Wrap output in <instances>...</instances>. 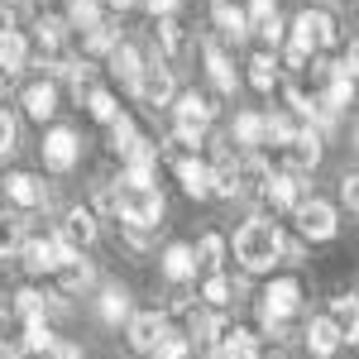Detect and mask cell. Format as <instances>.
Wrapping results in <instances>:
<instances>
[{
  "instance_id": "obj_12",
  "label": "cell",
  "mask_w": 359,
  "mask_h": 359,
  "mask_svg": "<svg viewBox=\"0 0 359 359\" xmlns=\"http://www.w3.org/2000/svg\"><path fill=\"white\" fill-rule=\"evenodd\" d=\"M302 335H306V350H311L316 359H331L335 350L345 345V335H340V326H335L331 316H311V321L302 326Z\"/></svg>"
},
{
  "instance_id": "obj_7",
  "label": "cell",
  "mask_w": 359,
  "mask_h": 359,
  "mask_svg": "<svg viewBox=\"0 0 359 359\" xmlns=\"http://www.w3.org/2000/svg\"><path fill=\"white\" fill-rule=\"evenodd\" d=\"M269 182H273V168L264 163V158H240V168H235V201L269 196Z\"/></svg>"
},
{
  "instance_id": "obj_10",
  "label": "cell",
  "mask_w": 359,
  "mask_h": 359,
  "mask_svg": "<svg viewBox=\"0 0 359 359\" xmlns=\"http://www.w3.org/2000/svg\"><path fill=\"white\" fill-rule=\"evenodd\" d=\"M57 235H62V245L72 249V254H82V249L96 245V216H91L86 206H72V211L62 216V230H57Z\"/></svg>"
},
{
  "instance_id": "obj_24",
  "label": "cell",
  "mask_w": 359,
  "mask_h": 359,
  "mask_svg": "<svg viewBox=\"0 0 359 359\" xmlns=\"http://www.w3.org/2000/svg\"><path fill=\"white\" fill-rule=\"evenodd\" d=\"M96 311H101V321H125L130 316V292L120 287V283H111V287H101V302H96Z\"/></svg>"
},
{
  "instance_id": "obj_42",
  "label": "cell",
  "mask_w": 359,
  "mask_h": 359,
  "mask_svg": "<svg viewBox=\"0 0 359 359\" xmlns=\"http://www.w3.org/2000/svg\"><path fill=\"white\" fill-rule=\"evenodd\" d=\"M259 34H264V39H269V43H283V39H287V25H283V20H278V15H269V20H259Z\"/></svg>"
},
{
  "instance_id": "obj_41",
  "label": "cell",
  "mask_w": 359,
  "mask_h": 359,
  "mask_svg": "<svg viewBox=\"0 0 359 359\" xmlns=\"http://www.w3.org/2000/svg\"><path fill=\"white\" fill-rule=\"evenodd\" d=\"M269 139H273L278 149H287V144L297 139V130H292V120H287V115H269Z\"/></svg>"
},
{
  "instance_id": "obj_21",
  "label": "cell",
  "mask_w": 359,
  "mask_h": 359,
  "mask_svg": "<svg viewBox=\"0 0 359 359\" xmlns=\"http://www.w3.org/2000/svg\"><path fill=\"white\" fill-rule=\"evenodd\" d=\"M196 264H201V259H196L192 245H168L163 249V273L172 278V283H187V278L196 273Z\"/></svg>"
},
{
  "instance_id": "obj_15",
  "label": "cell",
  "mask_w": 359,
  "mask_h": 359,
  "mask_svg": "<svg viewBox=\"0 0 359 359\" xmlns=\"http://www.w3.org/2000/svg\"><path fill=\"white\" fill-rule=\"evenodd\" d=\"M5 196H10L15 206H43V201H48V187H43L34 172H10V177H5Z\"/></svg>"
},
{
  "instance_id": "obj_50",
  "label": "cell",
  "mask_w": 359,
  "mask_h": 359,
  "mask_svg": "<svg viewBox=\"0 0 359 359\" xmlns=\"http://www.w3.org/2000/svg\"><path fill=\"white\" fill-rule=\"evenodd\" d=\"M355 144H359V130H355Z\"/></svg>"
},
{
  "instance_id": "obj_17",
  "label": "cell",
  "mask_w": 359,
  "mask_h": 359,
  "mask_svg": "<svg viewBox=\"0 0 359 359\" xmlns=\"http://www.w3.org/2000/svg\"><path fill=\"white\" fill-rule=\"evenodd\" d=\"M269 201H273L278 211H302V182H297V172H273V182H269Z\"/></svg>"
},
{
  "instance_id": "obj_23",
  "label": "cell",
  "mask_w": 359,
  "mask_h": 359,
  "mask_svg": "<svg viewBox=\"0 0 359 359\" xmlns=\"http://www.w3.org/2000/svg\"><path fill=\"white\" fill-rule=\"evenodd\" d=\"M25 111H29V120H48V115L57 111V86L53 82L25 86Z\"/></svg>"
},
{
  "instance_id": "obj_20",
  "label": "cell",
  "mask_w": 359,
  "mask_h": 359,
  "mask_svg": "<svg viewBox=\"0 0 359 359\" xmlns=\"http://www.w3.org/2000/svg\"><path fill=\"white\" fill-rule=\"evenodd\" d=\"M216 25H221L225 39H235V43H240V39L249 34V25H254V20H249L245 5H235V0H216Z\"/></svg>"
},
{
  "instance_id": "obj_13",
  "label": "cell",
  "mask_w": 359,
  "mask_h": 359,
  "mask_svg": "<svg viewBox=\"0 0 359 359\" xmlns=\"http://www.w3.org/2000/svg\"><path fill=\"white\" fill-rule=\"evenodd\" d=\"M43 163L53 168V172H67V168L77 163V135L67 125H57V130L43 135Z\"/></svg>"
},
{
  "instance_id": "obj_46",
  "label": "cell",
  "mask_w": 359,
  "mask_h": 359,
  "mask_svg": "<svg viewBox=\"0 0 359 359\" xmlns=\"http://www.w3.org/2000/svg\"><path fill=\"white\" fill-rule=\"evenodd\" d=\"M273 15V0H249V20L259 25V20H269Z\"/></svg>"
},
{
  "instance_id": "obj_49",
  "label": "cell",
  "mask_w": 359,
  "mask_h": 359,
  "mask_svg": "<svg viewBox=\"0 0 359 359\" xmlns=\"http://www.w3.org/2000/svg\"><path fill=\"white\" fill-rule=\"evenodd\" d=\"M0 91H5V77H0Z\"/></svg>"
},
{
  "instance_id": "obj_32",
  "label": "cell",
  "mask_w": 359,
  "mask_h": 359,
  "mask_svg": "<svg viewBox=\"0 0 359 359\" xmlns=\"http://www.w3.org/2000/svg\"><path fill=\"white\" fill-rule=\"evenodd\" d=\"M192 335L206 345V350H216V345H221V335H225V326L211 316V311H192Z\"/></svg>"
},
{
  "instance_id": "obj_22",
  "label": "cell",
  "mask_w": 359,
  "mask_h": 359,
  "mask_svg": "<svg viewBox=\"0 0 359 359\" xmlns=\"http://www.w3.org/2000/svg\"><path fill=\"white\" fill-rule=\"evenodd\" d=\"M111 72H115L125 86H130V91L139 86V77H144V57H139L135 43H120V48L111 53Z\"/></svg>"
},
{
  "instance_id": "obj_44",
  "label": "cell",
  "mask_w": 359,
  "mask_h": 359,
  "mask_svg": "<svg viewBox=\"0 0 359 359\" xmlns=\"http://www.w3.org/2000/svg\"><path fill=\"white\" fill-rule=\"evenodd\" d=\"M340 196L359 211V172H345V177H340Z\"/></svg>"
},
{
  "instance_id": "obj_27",
  "label": "cell",
  "mask_w": 359,
  "mask_h": 359,
  "mask_svg": "<svg viewBox=\"0 0 359 359\" xmlns=\"http://www.w3.org/2000/svg\"><path fill=\"white\" fill-rule=\"evenodd\" d=\"M91 278H96V269L72 254V259L62 264V273H57V287H62V292H82V287H91Z\"/></svg>"
},
{
  "instance_id": "obj_9",
  "label": "cell",
  "mask_w": 359,
  "mask_h": 359,
  "mask_svg": "<svg viewBox=\"0 0 359 359\" xmlns=\"http://www.w3.org/2000/svg\"><path fill=\"white\" fill-rule=\"evenodd\" d=\"M283 163H287V172H311V168L321 163V135L316 130H297V139L283 149Z\"/></svg>"
},
{
  "instance_id": "obj_39",
  "label": "cell",
  "mask_w": 359,
  "mask_h": 359,
  "mask_svg": "<svg viewBox=\"0 0 359 359\" xmlns=\"http://www.w3.org/2000/svg\"><path fill=\"white\" fill-rule=\"evenodd\" d=\"M201 297H206V306H230V283L221 273H211L206 287H201Z\"/></svg>"
},
{
  "instance_id": "obj_43",
  "label": "cell",
  "mask_w": 359,
  "mask_h": 359,
  "mask_svg": "<svg viewBox=\"0 0 359 359\" xmlns=\"http://www.w3.org/2000/svg\"><path fill=\"white\" fill-rule=\"evenodd\" d=\"M15 149V115L0 111V154H10Z\"/></svg>"
},
{
  "instance_id": "obj_3",
  "label": "cell",
  "mask_w": 359,
  "mask_h": 359,
  "mask_svg": "<svg viewBox=\"0 0 359 359\" xmlns=\"http://www.w3.org/2000/svg\"><path fill=\"white\" fill-rule=\"evenodd\" d=\"M163 221V192L158 187H120V225H158Z\"/></svg>"
},
{
  "instance_id": "obj_16",
  "label": "cell",
  "mask_w": 359,
  "mask_h": 359,
  "mask_svg": "<svg viewBox=\"0 0 359 359\" xmlns=\"http://www.w3.org/2000/svg\"><path fill=\"white\" fill-rule=\"evenodd\" d=\"M29 62V43L20 29H0V77H15V72H25Z\"/></svg>"
},
{
  "instance_id": "obj_14",
  "label": "cell",
  "mask_w": 359,
  "mask_h": 359,
  "mask_svg": "<svg viewBox=\"0 0 359 359\" xmlns=\"http://www.w3.org/2000/svg\"><path fill=\"white\" fill-rule=\"evenodd\" d=\"M177 177H182V192L196 196V201L216 196V168L201 163V158H177Z\"/></svg>"
},
{
  "instance_id": "obj_29",
  "label": "cell",
  "mask_w": 359,
  "mask_h": 359,
  "mask_svg": "<svg viewBox=\"0 0 359 359\" xmlns=\"http://www.w3.org/2000/svg\"><path fill=\"white\" fill-rule=\"evenodd\" d=\"M43 311H48V302H43V292H34V287H20V292H15V316H20L25 326H34V321H43Z\"/></svg>"
},
{
  "instance_id": "obj_25",
  "label": "cell",
  "mask_w": 359,
  "mask_h": 359,
  "mask_svg": "<svg viewBox=\"0 0 359 359\" xmlns=\"http://www.w3.org/2000/svg\"><path fill=\"white\" fill-rule=\"evenodd\" d=\"M235 139H240L245 149H254V144H264V139H269V115L240 111V115H235Z\"/></svg>"
},
{
  "instance_id": "obj_26",
  "label": "cell",
  "mask_w": 359,
  "mask_h": 359,
  "mask_svg": "<svg viewBox=\"0 0 359 359\" xmlns=\"http://www.w3.org/2000/svg\"><path fill=\"white\" fill-rule=\"evenodd\" d=\"M29 240H25V221L15 216V211H0V259H10V254H20Z\"/></svg>"
},
{
  "instance_id": "obj_31",
  "label": "cell",
  "mask_w": 359,
  "mask_h": 359,
  "mask_svg": "<svg viewBox=\"0 0 359 359\" xmlns=\"http://www.w3.org/2000/svg\"><path fill=\"white\" fill-rule=\"evenodd\" d=\"M25 321H20V316H15V311H5V306H0V350H10V355H15V350H25Z\"/></svg>"
},
{
  "instance_id": "obj_11",
  "label": "cell",
  "mask_w": 359,
  "mask_h": 359,
  "mask_svg": "<svg viewBox=\"0 0 359 359\" xmlns=\"http://www.w3.org/2000/svg\"><path fill=\"white\" fill-rule=\"evenodd\" d=\"M163 335H168L163 311H139V316H130V345H135L139 355H154Z\"/></svg>"
},
{
  "instance_id": "obj_33",
  "label": "cell",
  "mask_w": 359,
  "mask_h": 359,
  "mask_svg": "<svg viewBox=\"0 0 359 359\" xmlns=\"http://www.w3.org/2000/svg\"><path fill=\"white\" fill-rule=\"evenodd\" d=\"M154 34H158V43H163L168 57H177L182 48H187V34H182V25H177L172 15H168V20H158V29H154Z\"/></svg>"
},
{
  "instance_id": "obj_2",
  "label": "cell",
  "mask_w": 359,
  "mask_h": 359,
  "mask_svg": "<svg viewBox=\"0 0 359 359\" xmlns=\"http://www.w3.org/2000/svg\"><path fill=\"white\" fill-rule=\"evenodd\" d=\"M172 115H177V135H172V144H201L206 139V125H211V115H216V106L206 101V96H196V91H187V96H177V106H172Z\"/></svg>"
},
{
  "instance_id": "obj_35",
  "label": "cell",
  "mask_w": 359,
  "mask_h": 359,
  "mask_svg": "<svg viewBox=\"0 0 359 359\" xmlns=\"http://www.w3.org/2000/svg\"><path fill=\"white\" fill-rule=\"evenodd\" d=\"M135 144H139V130H135V120H130V115H120V120L111 125V149L120 154V158H125V154H130Z\"/></svg>"
},
{
  "instance_id": "obj_1",
  "label": "cell",
  "mask_w": 359,
  "mask_h": 359,
  "mask_svg": "<svg viewBox=\"0 0 359 359\" xmlns=\"http://www.w3.org/2000/svg\"><path fill=\"white\" fill-rule=\"evenodd\" d=\"M235 259L245 273H269L283 259V230L273 221H245L235 230Z\"/></svg>"
},
{
  "instance_id": "obj_48",
  "label": "cell",
  "mask_w": 359,
  "mask_h": 359,
  "mask_svg": "<svg viewBox=\"0 0 359 359\" xmlns=\"http://www.w3.org/2000/svg\"><path fill=\"white\" fill-rule=\"evenodd\" d=\"M111 5H115V10H130V5H135V0H111Z\"/></svg>"
},
{
  "instance_id": "obj_28",
  "label": "cell",
  "mask_w": 359,
  "mask_h": 359,
  "mask_svg": "<svg viewBox=\"0 0 359 359\" xmlns=\"http://www.w3.org/2000/svg\"><path fill=\"white\" fill-rule=\"evenodd\" d=\"M273 82H278L273 53H254L249 57V86H254V91H273Z\"/></svg>"
},
{
  "instance_id": "obj_36",
  "label": "cell",
  "mask_w": 359,
  "mask_h": 359,
  "mask_svg": "<svg viewBox=\"0 0 359 359\" xmlns=\"http://www.w3.org/2000/svg\"><path fill=\"white\" fill-rule=\"evenodd\" d=\"M196 259H201V269H206V273H221V259H225V240H221V235H206V240L196 245Z\"/></svg>"
},
{
  "instance_id": "obj_8",
  "label": "cell",
  "mask_w": 359,
  "mask_h": 359,
  "mask_svg": "<svg viewBox=\"0 0 359 359\" xmlns=\"http://www.w3.org/2000/svg\"><path fill=\"white\" fill-rule=\"evenodd\" d=\"M297 230H302V240H335V206L331 201H306L302 211H297Z\"/></svg>"
},
{
  "instance_id": "obj_30",
  "label": "cell",
  "mask_w": 359,
  "mask_h": 359,
  "mask_svg": "<svg viewBox=\"0 0 359 359\" xmlns=\"http://www.w3.org/2000/svg\"><path fill=\"white\" fill-rule=\"evenodd\" d=\"M206 67H211L216 91H235V67H230V57H225L216 43H206Z\"/></svg>"
},
{
  "instance_id": "obj_40",
  "label": "cell",
  "mask_w": 359,
  "mask_h": 359,
  "mask_svg": "<svg viewBox=\"0 0 359 359\" xmlns=\"http://www.w3.org/2000/svg\"><path fill=\"white\" fill-rule=\"evenodd\" d=\"M154 359H187V335L168 331L163 340H158V350H154Z\"/></svg>"
},
{
  "instance_id": "obj_18",
  "label": "cell",
  "mask_w": 359,
  "mask_h": 359,
  "mask_svg": "<svg viewBox=\"0 0 359 359\" xmlns=\"http://www.w3.org/2000/svg\"><path fill=\"white\" fill-rule=\"evenodd\" d=\"M326 316L340 326L345 345H359V297H350V292H345V297H331V311H326Z\"/></svg>"
},
{
  "instance_id": "obj_38",
  "label": "cell",
  "mask_w": 359,
  "mask_h": 359,
  "mask_svg": "<svg viewBox=\"0 0 359 359\" xmlns=\"http://www.w3.org/2000/svg\"><path fill=\"white\" fill-rule=\"evenodd\" d=\"M86 106H91V115H96L101 125H115V120H120V106H115L111 91H91V96H86Z\"/></svg>"
},
{
  "instance_id": "obj_4",
  "label": "cell",
  "mask_w": 359,
  "mask_h": 359,
  "mask_svg": "<svg viewBox=\"0 0 359 359\" xmlns=\"http://www.w3.org/2000/svg\"><path fill=\"white\" fill-rule=\"evenodd\" d=\"M335 43V20L326 10H302L297 20H292V48H302V53H326Z\"/></svg>"
},
{
  "instance_id": "obj_37",
  "label": "cell",
  "mask_w": 359,
  "mask_h": 359,
  "mask_svg": "<svg viewBox=\"0 0 359 359\" xmlns=\"http://www.w3.org/2000/svg\"><path fill=\"white\" fill-rule=\"evenodd\" d=\"M67 25H77V29H86V34H91V29L101 25L96 0H72V5H67Z\"/></svg>"
},
{
  "instance_id": "obj_47",
  "label": "cell",
  "mask_w": 359,
  "mask_h": 359,
  "mask_svg": "<svg viewBox=\"0 0 359 359\" xmlns=\"http://www.w3.org/2000/svg\"><path fill=\"white\" fill-rule=\"evenodd\" d=\"M345 72L359 77V39H350V48H345Z\"/></svg>"
},
{
  "instance_id": "obj_34",
  "label": "cell",
  "mask_w": 359,
  "mask_h": 359,
  "mask_svg": "<svg viewBox=\"0 0 359 359\" xmlns=\"http://www.w3.org/2000/svg\"><path fill=\"white\" fill-rule=\"evenodd\" d=\"M86 53H106L111 57L115 48H120V29H111V25H96L91 34H86V43H82Z\"/></svg>"
},
{
  "instance_id": "obj_19",
  "label": "cell",
  "mask_w": 359,
  "mask_h": 359,
  "mask_svg": "<svg viewBox=\"0 0 359 359\" xmlns=\"http://www.w3.org/2000/svg\"><path fill=\"white\" fill-rule=\"evenodd\" d=\"M211 359H259V335H249V331H225L221 335V345L211 350Z\"/></svg>"
},
{
  "instance_id": "obj_5",
  "label": "cell",
  "mask_w": 359,
  "mask_h": 359,
  "mask_svg": "<svg viewBox=\"0 0 359 359\" xmlns=\"http://www.w3.org/2000/svg\"><path fill=\"white\" fill-rule=\"evenodd\" d=\"M72 259V249L62 245V235H39L25 245V264L29 273H62V264Z\"/></svg>"
},
{
  "instance_id": "obj_6",
  "label": "cell",
  "mask_w": 359,
  "mask_h": 359,
  "mask_svg": "<svg viewBox=\"0 0 359 359\" xmlns=\"http://www.w3.org/2000/svg\"><path fill=\"white\" fill-rule=\"evenodd\" d=\"M135 96H139V106H149V111H163V106H172V96H177L172 67H144V77H139Z\"/></svg>"
},
{
  "instance_id": "obj_45",
  "label": "cell",
  "mask_w": 359,
  "mask_h": 359,
  "mask_svg": "<svg viewBox=\"0 0 359 359\" xmlns=\"http://www.w3.org/2000/svg\"><path fill=\"white\" fill-rule=\"evenodd\" d=\"M144 10H149L154 20H168V15L177 10V0H144Z\"/></svg>"
}]
</instances>
